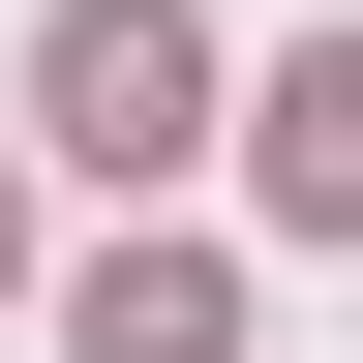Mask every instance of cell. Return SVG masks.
<instances>
[{
    "label": "cell",
    "instance_id": "obj_2",
    "mask_svg": "<svg viewBox=\"0 0 363 363\" xmlns=\"http://www.w3.org/2000/svg\"><path fill=\"white\" fill-rule=\"evenodd\" d=\"M272 212H363V61H272Z\"/></svg>",
    "mask_w": 363,
    "mask_h": 363
},
{
    "label": "cell",
    "instance_id": "obj_1",
    "mask_svg": "<svg viewBox=\"0 0 363 363\" xmlns=\"http://www.w3.org/2000/svg\"><path fill=\"white\" fill-rule=\"evenodd\" d=\"M182 91H212V30H182V0H61V30H30V121H61L91 182H152Z\"/></svg>",
    "mask_w": 363,
    "mask_h": 363
}]
</instances>
